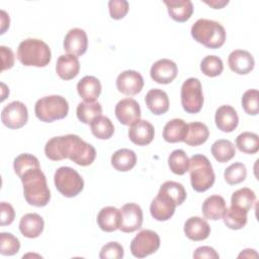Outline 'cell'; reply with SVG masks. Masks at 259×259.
<instances>
[{"mask_svg":"<svg viewBox=\"0 0 259 259\" xmlns=\"http://www.w3.org/2000/svg\"><path fill=\"white\" fill-rule=\"evenodd\" d=\"M176 206V201L169 194L159 189L157 196L151 202L150 212L155 220L164 222L171 219Z\"/></svg>","mask_w":259,"mask_h":259,"instance_id":"11","label":"cell"},{"mask_svg":"<svg viewBox=\"0 0 259 259\" xmlns=\"http://www.w3.org/2000/svg\"><path fill=\"white\" fill-rule=\"evenodd\" d=\"M214 121L219 130L225 133H231L237 127L239 123V116L233 106L225 104L217 109Z\"/></svg>","mask_w":259,"mask_h":259,"instance_id":"19","label":"cell"},{"mask_svg":"<svg viewBox=\"0 0 259 259\" xmlns=\"http://www.w3.org/2000/svg\"><path fill=\"white\" fill-rule=\"evenodd\" d=\"M1 21H2V28H1V33H4L5 30L9 27V16L4 10H1Z\"/></svg>","mask_w":259,"mask_h":259,"instance_id":"51","label":"cell"},{"mask_svg":"<svg viewBox=\"0 0 259 259\" xmlns=\"http://www.w3.org/2000/svg\"><path fill=\"white\" fill-rule=\"evenodd\" d=\"M145 101L150 111L156 115L163 114L169 109L168 95L162 89L154 88L149 90L146 94Z\"/></svg>","mask_w":259,"mask_h":259,"instance_id":"23","label":"cell"},{"mask_svg":"<svg viewBox=\"0 0 259 259\" xmlns=\"http://www.w3.org/2000/svg\"><path fill=\"white\" fill-rule=\"evenodd\" d=\"M226 208L227 206L224 197L218 194L206 197L202 203V213L204 218L211 221L222 219Z\"/></svg>","mask_w":259,"mask_h":259,"instance_id":"27","label":"cell"},{"mask_svg":"<svg viewBox=\"0 0 259 259\" xmlns=\"http://www.w3.org/2000/svg\"><path fill=\"white\" fill-rule=\"evenodd\" d=\"M259 92L257 89H248L242 96V106L246 113L256 115L259 112Z\"/></svg>","mask_w":259,"mask_h":259,"instance_id":"44","label":"cell"},{"mask_svg":"<svg viewBox=\"0 0 259 259\" xmlns=\"http://www.w3.org/2000/svg\"><path fill=\"white\" fill-rule=\"evenodd\" d=\"M155 136V130L151 122L145 119H139L128 128L130 140L138 146L149 145Z\"/></svg>","mask_w":259,"mask_h":259,"instance_id":"17","label":"cell"},{"mask_svg":"<svg viewBox=\"0 0 259 259\" xmlns=\"http://www.w3.org/2000/svg\"><path fill=\"white\" fill-rule=\"evenodd\" d=\"M184 233L192 241H202L209 236L210 227L204 219L191 217L184 224Z\"/></svg>","mask_w":259,"mask_h":259,"instance_id":"20","label":"cell"},{"mask_svg":"<svg viewBox=\"0 0 259 259\" xmlns=\"http://www.w3.org/2000/svg\"><path fill=\"white\" fill-rule=\"evenodd\" d=\"M27 119L28 111L21 101H12L2 109L1 120L9 128H20L27 122Z\"/></svg>","mask_w":259,"mask_h":259,"instance_id":"10","label":"cell"},{"mask_svg":"<svg viewBox=\"0 0 259 259\" xmlns=\"http://www.w3.org/2000/svg\"><path fill=\"white\" fill-rule=\"evenodd\" d=\"M119 230L123 233H133L139 230L143 224V210L137 203H125L119 209Z\"/></svg>","mask_w":259,"mask_h":259,"instance_id":"12","label":"cell"},{"mask_svg":"<svg viewBox=\"0 0 259 259\" xmlns=\"http://www.w3.org/2000/svg\"><path fill=\"white\" fill-rule=\"evenodd\" d=\"M80 71V63L76 56L66 54L61 55L56 64V72L63 80H71L75 78Z\"/></svg>","mask_w":259,"mask_h":259,"instance_id":"21","label":"cell"},{"mask_svg":"<svg viewBox=\"0 0 259 259\" xmlns=\"http://www.w3.org/2000/svg\"><path fill=\"white\" fill-rule=\"evenodd\" d=\"M247 176V169L243 163L236 162L226 168L224 172L225 180L230 185H235L243 182Z\"/></svg>","mask_w":259,"mask_h":259,"instance_id":"41","label":"cell"},{"mask_svg":"<svg viewBox=\"0 0 259 259\" xmlns=\"http://www.w3.org/2000/svg\"><path fill=\"white\" fill-rule=\"evenodd\" d=\"M65 155L66 159H70L77 165L88 166L95 160L96 151L79 136L69 134L65 136Z\"/></svg>","mask_w":259,"mask_h":259,"instance_id":"6","label":"cell"},{"mask_svg":"<svg viewBox=\"0 0 259 259\" xmlns=\"http://www.w3.org/2000/svg\"><path fill=\"white\" fill-rule=\"evenodd\" d=\"M101 259H119L123 257V248L117 242H108L100 250Z\"/></svg>","mask_w":259,"mask_h":259,"instance_id":"45","label":"cell"},{"mask_svg":"<svg viewBox=\"0 0 259 259\" xmlns=\"http://www.w3.org/2000/svg\"><path fill=\"white\" fill-rule=\"evenodd\" d=\"M92 134L100 140H107L114 134V125L112 121L104 115H99L90 122Z\"/></svg>","mask_w":259,"mask_h":259,"instance_id":"34","label":"cell"},{"mask_svg":"<svg viewBox=\"0 0 259 259\" xmlns=\"http://www.w3.org/2000/svg\"><path fill=\"white\" fill-rule=\"evenodd\" d=\"M78 119L86 124H90V122L101 115L102 107L101 104L97 101H83L80 102L76 109Z\"/></svg>","mask_w":259,"mask_h":259,"instance_id":"31","label":"cell"},{"mask_svg":"<svg viewBox=\"0 0 259 259\" xmlns=\"http://www.w3.org/2000/svg\"><path fill=\"white\" fill-rule=\"evenodd\" d=\"M69 112V103L61 95H49L41 97L35 102L34 113L36 117L45 122H53L62 119Z\"/></svg>","mask_w":259,"mask_h":259,"instance_id":"5","label":"cell"},{"mask_svg":"<svg viewBox=\"0 0 259 259\" xmlns=\"http://www.w3.org/2000/svg\"><path fill=\"white\" fill-rule=\"evenodd\" d=\"M54 182L58 191L66 197H74L84 188V181L81 175L75 169L67 166L56 170Z\"/></svg>","mask_w":259,"mask_h":259,"instance_id":"7","label":"cell"},{"mask_svg":"<svg viewBox=\"0 0 259 259\" xmlns=\"http://www.w3.org/2000/svg\"><path fill=\"white\" fill-rule=\"evenodd\" d=\"M210 151L213 158L220 163H225L230 161L231 159L234 158L236 154V149L234 144L231 141L225 140V139L215 141L212 144Z\"/></svg>","mask_w":259,"mask_h":259,"instance_id":"33","label":"cell"},{"mask_svg":"<svg viewBox=\"0 0 259 259\" xmlns=\"http://www.w3.org/2000/svg\"><path fill=\"white\" fill-rule=\"evenodd\" d=\"M181 104L183 109L188 113H197L203 105V93L201 83L197 78L191 77L186 79L180 91Z\"/></svg>","mask_w":259,"mask_h":259,"instance_id":"8","label":"cell"},{"mask_svg":"<svg viewBox=\"0 0 259 259\" xmlns=\"http://www.w3.org/2000/svg\"><path fill=\"white\" fill-rule=\"evenodd\" d=\"M115 116L123 125H131L141 117V108L137 100L123 98L115 105Z\"/></svg>","mask_w":259,"mask_h":259,"instance_id":"14","label":"cell"},{"mask_svg":"<svg viewBox=\"0 0 259 259\" xmlns=\"http://www.w3.org/2000/svg\"><path fill=\"white\" fill-rule=\"evenodd\" d=\"M236 147L245 154H255L259 150V137L255 133L244 132L236 138Z\"/></svg>","mask_w":259,"mask_h":259,"instance_id":"36","label":"cell"},{"mask_svg":"<svg viewBox=\"0 0 259 259\" xmlns=\"http://www.w3.org/2000/svg\"><path fill=\"white\" fill-rule=\"evenodd\" d=\"M191 35L199 44L208 49H219L226 40L225 27L218 21L200 18L191 26Z\"/></svg>","mask_w":259,"mask_h":259,"instance_id":"2","label":"cell"},{"mask_svg":"<svg viewBox=\"0 0 259 259\" xmlns=\"http://www.w3.org/2000/svg\"><path fill=\"white\" fill-rule=\"evenodd\" d=\"M110 17L113 19H121L128 11V2L126 0H110L108 2Z\"/></svg>","mask_w":259,"mask_h":259,"instance_id":"46","label":"cell"},{"mask_svg":"<svg viewBox=\"0 0 259 259\" xmlns=\"http://www.w3.org/2000/svg\"><path fill=\"white\" fill-rule=\"evenodd\" d=\"M0 53H1V61H2L1 71L12 68L14 65V55L12 50L5 46H1Z\"/></svg>","mask_w":259,"mask_h":259,"instance_id":"48","label":"cell"},{"mask_svg":"<svg viewBox=\"0 0 259 259\" xmlns=\"http://www.w3.org/2000/svg\"><path fill=\"white\" fill-rule=\"evenodd\" d=\"M247 213L248 211L231 205L226 208L222 219L228 228L232 230H240L247 224Z\"/></svg>","mask_w":259,"mask_h":259,"instance_id":"32","label":"cell"},{"mask_svg":"<svg viewBox=\"0 0 259 259\" xmlns=\"http://www.w3.org/2000/svg\"><path fill=\"white\" fill-rule=\"evenodd\" d=\"M20 248L19 240L10 233L0 234V253L4 256L15 255Z\"/></svg>","mask_w":259,"mask_h":259,"instance_id":"42","label":"cell"},{"mask_svg":"<svg viewBox=\"0 0 259 259\" xmlns=\"http://www.w3.org/2000/svg\"><path fill=\"white\" fill-rule=\"evenodd\" d=\"M44 227H45L44 219L35 212L24 214L19 222L20 233L24 237L29 239L37 238L42 233Z\"/></svg>","mask_w":259,"mask_h":259,"instance_id":"22","label":"cell"},{"mask_svg":"<svg viewBox=\"0 0 259 259\" xmlns=\"http://www.w3.org/2000/svg\"><path fill=\"white\" fill-rule=\"evenodd\" d=\"M200 70L205 76L217 77L222 74L224 70V64L220 57L208 55L202 59L200 63Z\"/></svg>","mask_w":259,"mask_h":259,"instance_id":"40","label":"cell"},{"mask_svg":"<svg viewBox=\"0 0 259 259\" xmlns=\"http://www.w3.org/2000/svg\"><path fill=\"white\" fill-rule=\"evenodd\" d=\"M160 247V237L152 230H142L132 240L131 252L137 258H144L155 253Z\"/></svg>","mask_w":259,"mask_h":259,"instance_id":"9","label":"cell"},{"mask_svg":"<svg viewBox=\"0 0 259 259\" xmlns=\"http://www.w3.org/2000/svg\"><path fill=\"white\" fill-rule=\"evenodd\" d=\"M45 154L52 161H61L65 157V136L50 139L45 146Z\"/></svg>","mask_w":259,"mask_h":259,"instance_id":"38","label":"cell"},{"mask_svg":"<svg viewBox=\"0 0 259 259\" xmlns=\"http://www.w3.org/2000/svg\"><path fill=\"white\" fill-rule=\"evenodd\" d=\"M257 253L255 252L254 249H245L243 250V252L238 256L239 258L240 257H247V258H251V257H257Z\"/></svg>","mask_w":259,"mask_h":259,"instance_id":"52","label":"cell"},{"mask_svg":"<svg viewBox=\"0 0 259 259\" xmlns=\"http://www.w3.org/2000/svg\"><path fill=\"white\" fill-rule=\"evenodd\" d=\"M0 209H1L0 225L1 226L10 225L14 221V217H15V211L13 206L8 202L2 201L0 203Z\"/></svg>","mask_w":259,"mask_h":259,"instance_id":"47","label":"cell"},{"mask_svg":"<svg viewBox=\"0 0 259 259\" xmlns=\"http://www.w3.org/2000/svg\"><path fill=\"white\" fill-rule=\"evenodd\" d=\"M137 163V156L133 150L119 149L115 151L111 156L112 167L120 172H126L132 170Z\"/></svg>","mask_w":259,"mask_h":259,"instance_id":"30","label":"cell"},{"mask_svg":"<svg viewBox=\"0 0 259 259\" xmlns=\"http://www.w3.org/2000/svg\"><path fill=\"white\" fill-rule=\"evenodd\" d=\"M177 65L169 59H161L156 61L150 70L151 78L159 84H169L177 76Z\"/></svg>","mask_w":259,"mask_h":259,"instance_id":"15","label":"cell"},{"mask_svg":"<svg viewBox=\"0 0 259 259\" xmlns=\"http://www.w3.org/2000/svg\"><path fill=\"white\" fill-rule=\"evenodd\" d=\"M255 200V192L248 187H243L233 192L231 197V205L249 211L252 208Z\"/></svg>","mask_w":259,"mask_h":259,"instance_id":"35","label":"cell"},{"mask_svg":"<svg viewBox=\"0 0 259 259\" xmlns=\"http://www.w3.org/2000/svg\"><path fill=\"white\" fill-rule=\"evenodd\" d=\"M64 50L74 56H82L87 51L88 37L84 29L75 27L70 29L64 38Z\"/></svg>","mask_w":259,"mask_h":259,"instance_id":"16","label":"cell"},{"mask_svg":"<svg viewBox=\"0 0 259 259\" xmlns=\"http://www.w3.org/2000/svg\"><path fill=\"white\" fill-rule=\"evenodd\" d=\"M190 181L192 188L197 192L209 189L214 183V172L212 166L204 155L195 154L189 159Z\"/></svg>","mask_w":259,"mask_h":259,"instance_id":"4","label":"cell"},{"mask_svg":"<svg viewBox=\"0 0 259 259\" xmlns=\"http://www.w3.org/2000/svg\"><path fill=\"white\" fill-rule=\"evenodd\" d=\"M219 257L220 255L217 253V251L209 246L198 247L193 253L194 259H219Z\"/></svg>","mask_w":259,"mask_h":259,"instance_id":"49","label":"cell"},{"mask_svg":"<svg viewBox=\"0 0 259 259\" xmlns=\"http://www.w3.org/2000/svg\"><path fill=\"white\" fill-rule=\"evenodd\" d=\"M209 136L208 127L199 121H193L187 124L186 135L184 138V143L188 146H200L206 142Z\"/></svg>","mask_w":259,"mask_h":259,"instance_id":"28","label":"cell"},{"mask_svg":"<svg viewBox=\"0 0 259 259\" xmlns=\"http://www.w3.org/2000/svg\"><path fill=\"white\" fill-rule=\"evenodd\" d=\"M51 58L50 47L38 38H26L17 49V59L24 66L46 67L51 62Z\"/></svg>","mask_w":259,"mask_h":259,"instance_id":"3","label":"cell"},{"mask_svg":"<svg viewBox=\"0 0 259 259\" xmlns=\"http://www.w3.org/2000/svg\"><path fill=\"white\" fill-rule=\"evenodd\" d=\"M39 162L38 159L27 153H23L18 155L14 161H13V169L14 172L17 174V176L20 178L26 171L32 169V168H38Z\"/></svg>","mask_w":259,"mask_h":259,"instance_id":"39","label":"cell"},{"mask_svg":"<svg viewBox=\"0 0 259 259\" xmlns=\"http://www.w3.org/2000/svg\"><path fill=\"white\" fill-rule=\"evenodd\" d=\"M168 13L172 19L178 22H185L193 12V4L190 0H165Z\"/></svg>","mask_w":259,"mask_h":259,"instance_id":"25","label":"cell"},{"mask_svg":"<svg viewBox=\"0 0 259 259\" xmlns=\"http://www.w3.org/2000/svg\"><path fill=\"white\" fill-rule=\"evenodd\" d=\"M77 91L84 101H95L101 93V83L94 76H84L77 84Z\"/></svg>","mask_w":259,"mask_h":259,"instance_id":"26","label":"cell"},{"mask_svg":"<svg viewBox=\"0 0 259 259\" xmlns=\"http://www.w3.org/2000/svg\"><path fill=\"white\" fill-rule=\"evenodd\" d=\"M204 3H206L209 6H211L214 9H221V8H223L225 5H227L229 3V0H219V1L218 0H210V1L204 0Z\"/></svg>","mask_w":259,"mask_h":259,"instance_id":"50","label":"cell"},{"mask_svg":"<svg viewBox=\"0 0 259 259\" xmlns=\"http://www.w3.org/2000/svg\"><path fill=\"white\" fill-rule=\"evenodd\" d=\"M144 87L143 76L135 70L121 72L116 78V88L122 94L133 96L141 92Z\"/></svg>","mask_w":259,"mask_h":259,"instance_id":"13","label":"cell"},{"mask_svg":"<svg viewBox=\"0 0 259 259\" xmlns=\"http://www.w3.org/2000/svg\"><path fill=\"white\" fill-rule=\"evenodd\" d=\"M168 165L174 174L183 175L188 171L189 159L183 150H174L168 157Z\"/></svg>","mask_w":259,"mask_h":259,"instance_id":"37","label":"cell"},{"mask_svg":"<svg viewBox=\"0 0 259 259\" xmlns=\"http://www.w3.org/2000/svg\"><path fill=\"white\" fill-rule=\"evenodd\" d=\"M160 189L169 194L176 201L177 205L182 204L186 198V191L184 189V186L179 182L165 181L161 185Z\"/></svg>","mask_w":259,"mask_h":259,"instance_id":"43","label":"cell"},{"mask_svg":"<svg viewBox=\"0 0 259 259\" xmlns=\"http://www.w3.org/2000/svg\"><path fill=\"white\" fill-rule=\"evenodd\" d=\"M187 130V123L181 118L169 120L163 128V138L168 143L183 142Z\"/></svg>","mask_w":259,"mask_h":259,"instance_id":"29","label":"cell"},{"mask_svg":"<svg viewBox=\"0 0 259 259\" xmlns=\"http://www.w3.org/2000/svg\"><path fill=\"white\" fill-rule=\"evenodd\" d=\"M97 224L104 232H113L119 229L120 211L114 206H105L97 214Z\"/></svg>","mask_w":259,"mask_h":259,"instance_id":"24","label":"cell"},{"mask_svg":"<svg viewBox=\"0 0 259 259\" xmlns=\"http://www.w3.org/2000/svg\"><path fill=\"white\" fill-rule=\"evenodd\" d=\"M20 180L23 185V195L28 204L41 207L49 203L51 191L40 167L26 171L20 177Z\"/></svg>","mask_w":259,"mask_h":259,"instance_id":"1","label":"cell"},{"mask_svg":"<svg viewBox=\"0 0 259 259\" xmlns=\"http://www.w3.org/2000/svg\"><path fill=\"white\" fill-rule=\"evenodd\" d=\"M228 64L233 72L245 75L253 70L255 62L253 56L248 51L235 50L229 55Z\"/></svg>","mask_w":259,"mask_h":259,"instance_id":"18","label":"cell"}]
</instances>
